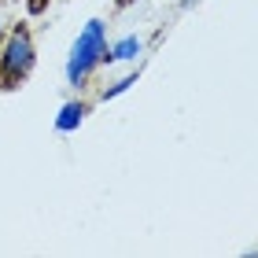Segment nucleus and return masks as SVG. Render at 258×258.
Returning <instances> with one entry per match:
<instances>
[{
  "mask_svg": "<svg viewBox=\"0 0 258 258\" xmlns=\"http://www.w3.org/2000/svg\"><path fill=\"white\" fill-rule=\"evenodd\" d=\"M137 81H140V63H137L133 70H129V74H122V78H114L111 85H103V89H100V100H103V103H107V100H118L122 92H129V89L137 85Z\"/></svg>",
  "mask_w": 258,
  "mask_h": 258,
  "instance_id": "obj_5",
  "label": "nucleus"
},
{
  "mask_svg": "<svg viewBox=\"0 0 258 258\" xmlns=\"http://www.w3.org/2000/svg\"><path fill=\"white\" fill-rule=\"evenodd\" d=\"M140 55H144V37H140V33H122V37L107 41L103 67H114V63H137Z\"/></svg>",
  "mask_w": 258,
  "mask_h": 258,
  "instance_id": "obj_3",
  "label": "nucleus"
},
{
  "mask_svg": "<svg viewBox=\"0 0 258 258\" xmlns=\"http://www.w3.org/2000/svg\"><path fill=\"white\" fill-rule=\"evenodd\" d=\"M4 30H8V26H4V19H0V37H4Z\"/></svg>",
  "mask_w": 258,
  "mask_h": 258,
  "instance_id": "obj_6",
  "label": "nucleus"
},
{
  "mask_svg": "<svg viewBox=\"0 0 258 258\" xmlns=\"http://www.w3.org/2000/svg\"><path fill=\"white\" fill-rule=\"evenodd\" d=\"M103 55H107V22L92 15L85 26L74 33V41H70V52H67V63H63L67 85L74 92L89 89V81L96 78V70L103 67Z\"/></svg>",
  "mask_w": 258,
  "mask_h": 258,
  "instance_id": "obj_1",
  "label": "nucleus"
},
{
  "mask_svg": "<svg viewBox=\"0 0 258 258\" xmlns=\"http://www.w3.org/2000/svg\"><path fill=\"white\" fill-rule=\"evenodd\" d=\"M37 70V41L30 22H15L0 37V92H15Z\"/></svg>",
  "mask_w": 258,
  "mask_h": 258,
  "instance_id": "obj_2",
  "label": "nucleus"
},
{
  "mask_svg": "<svg viewBox=\"0 0 258 258\" xmlns=\"http://www.w3.org/2000/svg\"><path fill=\"white\" fill-rule=\"evenodd\" d=\"M85 114H89V103L85 100H67L63 107H59V114H55V129L59 133H78L81 129V122H85Z\"/></svg>",
  "mask_w": 258,
  "mask_h": 258,
  "instance_id": "obj_4",
  "label": "nucleus"
}]
</instances>
